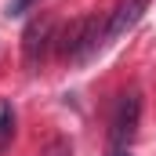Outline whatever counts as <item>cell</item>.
<instances>
[{
	"label": "cell",
	"instance_id": "1",
	"mask_svg": "<svg viewBox=\"0 0 156 156\" xmlns=\"http://www.w3.org/2000/svg\"><path fill=\"white\" fill-rule=\"evenodd\" d=\"M102 37H105V29L98 26V18H94V15H87V18L73 22V26L62 33L58 51H62L66 58H76V62H83V58H91V55H94V47L102 44Z\"/></svg>",
	"mask_w": 156,
	"mask_h": 156
},
{
	"label": "cell",
	"instance_id": "2",
	"mask_svg": "<svg viewBox=\"0 0 156 156\" xmlns=\"http://www.w3.org/2000/svg\"><path fill=\"white\" fill-rule=\"evenodd\" d=\"M138 120H142V94H138V91H131V94H123V98H120L116 113H113V123H109L113 153L127 149V145L134 142V134H138Z\"/></svg>",
	"mask_w": 156,
	"mask_h": 156
},
{
	"label": "cell",
	"instance_id": "3",
	"mask_svg": "<svg viewBox=\"0 0 156 156\" xmlns=\"http://www.w3.org/2000/svg\"><path fill=\"white\" fill-rule=\"evenodd\" d=\"M51 33H55L51 18H33V22L26 26V33H22V51H26V66H29V69H37L40 62H44L47 44H51Z\"/></svg>",
	"mask_w": 156,
	"mask_h": 156
},
{
	"label": "cell",
	"instance_id": "4",
	"mask_svg": "<svg viewBox=\"0 0 156 156\" xmlns=\"http://www.w3.org/2000/svg\"><path fill=\"white\" fill-rule=\"evenodd\" d=\"M145 7H149V0H120L116 11H113V18H109V26H105V40H116L127 29H134L138 18L145 15Z\"/></svg>",
	"mask_w": 156,
	"mask_h": 156
},
{
	"label": "cell",
	"instance_id": "5",
	"mask_svg": "<svg viewBox=\"0 0 156 156\" xmlns=\"http://www.w3.org/2000/svg\"><path fill=\"white\" fill-rule=\"evenodd\" d=\"M11 134H15V113H11V105H0V149H7Z\"/></svg>",
	"mask_w": 156,
	"mask_h": 156
},
{
	"label": "cell",
	"instance_id": "6",
	"mask_svg": "<svg viewBox=\"0 0 156 156\" xmlns=\"http://www.w3.org/2000/svg\"><path fill=\"white\" fill-rule=\"evenodd\" d=\"M40 156H73V145H69V138H51Z\"/></svg>",
	"mask_w": 156,
	"mask_h": 156
},
{
	"label": "cell",
	"instance_id": "7",
	"mask_svg": "<svg viewBox=\"0 0 156 156\" xmlns=\"http://www.w3.org/2000/svg\"><path fill=\"white\" fill-rule=\"evenodd\" d=\"M29 4H33V0H15V4H11V7H7V15H22V11H26V7H29Z\"/></svg>",
	"mask_w": 156,
	"mask_h": 156
},
{
	"label": "cell",
	"instance_id": "8",
	"mask_svg": "<svg viewBox=\"0 0 156 156\" xmlns=\"http://www.w3.org/2000/svg\"><path fill=\"white\" fill-rule=\"evenodd\" d=\"M113 156H131V153H127V149H120V153H113Z\"/></svg>",
	"mask_w": 156,
	"mask_h": 156
}]
</instances>
